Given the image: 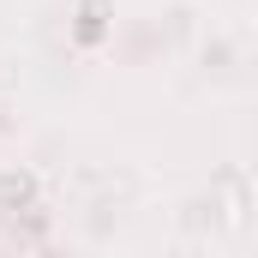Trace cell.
Instances as JSON below:
<instances>
[]
</instances>
